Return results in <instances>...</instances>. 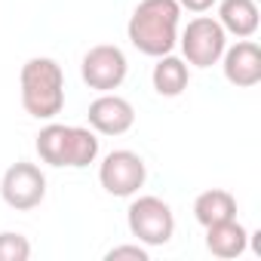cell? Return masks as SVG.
<instances>
[{"label":"cell","mask_w":261,"mask_h":261,"mask_svg":"<svg viewBox=\"0 0 261 261\" xmlns=\"http://www.w3.org/2000/svg\"><path fill=\"white\" fill-rule=\"evenodd\" d=\"M181 7L178 0H142L126 25V37L142 56L160 59L178 46Z\"/></svg>","instance_id":"obj_1"},{"label":"cell","mask_w":261,"mask_h":261,"mask_svg":"<svg viewBox=\"0 0 261 261\" xmlns=\"http://www.w3.org/2000/svg\"><path fill=\"white\" fill-rule=\"evenodd\" d=\"M37 157L46 166L56 169H86L98 160V133L89 126H65V123H46L37 133Z\"/></svg>","instance_id":"obj_2"},{"label":"cell","mask_w":261,"mask_h":261,"mask_svg":"<svg viewBox=\"0 0 261 261\" xmlns=\"http://www.w3.org/2000/svg\"><path fill=\"white\" fill-rule=\"evenodd\" d=\"M22 108L34 120H56L65 108V71L49 56H34L19 74Z\"/></svg>","instance_id":"obj_3"},{"label":"cell","mask_w":261,"mask_h":261,"mask_svg":"<svg viewBox=\"0 0 261 261\" xmlns=\"http://www.w3.org/2000/svg\"><path fill=\"white\" fill-rule=\"evenodd\" d=\"M126 224L142 246L154 249V246H166L175 233V212L166 200L160 197H136L126 209Z\"/></svg>","instance_id":"obj_4"},{"label":"cell","mask_w":261,"mask_h":261,"mask_svg":"<svg viewBox=\"0 0 261 261\" xmlns=\"http://www.w3.org/2000/svg\"><path fill=\"white\" fill-rule=\"evenodd\" d=\"M178 46H181V59L194 68H212L221 62L224 49H227V34L218 25V19L212 16H197L188 22L185 31H178Z\"/></svg>","instance_id":"obj_5"},{"label":"cell","mask_w":261,"mask_h":261,"mask_svg":"<svg viewBox=\"0 0 261 261\" xmlns=\"http://www.w3.org/2000/svg\"><path fill=\"white\" fill-rule=\"evenodd\" d=\"M148 181V166L136 151H111L98 163V185L111 197H136Z\"/></svg>","instance_id":"obj_6"},{"label":"cell","mask_w":261,"mask_h":261,"mask_svg":"<svg viewBox=\"0 0 261 261\" xmlns=\"http://www.w3.org/2000/svg\"><path fill=\"white\" fill-rule=\"evenodd\" d=\"M0 197L16 212H31L46 200V175L37 163L19 160L0 178Z\"/></svg>","instance_id":"obj_7"},{"label":"cell","mask_w":261,"mask_h":261,"mask_svg":"<svg viewBox=\"0 0 261 261\" xmlns=\"http://www.w3.org/2000/svg\"><path fill=\"white\" fill-rule=\"evenodd\" d=\"M129 74V62H126V53L114 43H98L92 46L83 62H80V77L89 89L95 92H114L123 86Z\"/></svg>","instance_id":"obj_8"},{"label":"cell","mask_w":261,"mask_h":261,"mask_svg":"<svg viewBox=\"0 0 261 261\" xmlns=\"http://www.w3.org/2000/svg\"><path fill=\"white\" fill-rule=\"evenodd\" d=\"M86 120H89V129L98 136H123L136 126V108L129 98L117 92H101L89 105Z\"/></svg>","instance_id":"obj_9"},{"label":"cell","mask_w":261,"mask_h":261,"mask_svg":"<svg viewBox=\"0 0 261 261\" xmlns=\"http://www.w3.org/2000/svg\"><path fill=\"white\" fill-rule=\"evenodd\" d=\"M221 71L224 80L237 89H252L261 83V46L255 40H237L233 46L224 49L221 56Z\"/></svg>","instance_id":"obj_10"},{"label":"cell","mask_w":261,"mask_h":261,"mask_svg":"<svg viewBox=\"0 0 261 261\" xmlns=\"http://www.w3.org/2000/svg\"><path fill=\"white\" fill-rule=\"evenodd\" d=\"M218 25L224 34H233L237 40H246L258 31L261 13L255 0H218Z\"/></svg>","instance_id":"obj_11"},{"label":"cell","mask_w":261,"mask_h":261,"mask_svg":"<svg viewBox=\"0 0 261 261\" xmlns=\"http://www.w3.org/2000/svg\"><path fill=\"white\" fill-rule=\"evenodd\" d=\"M206 249H209L215 258H224V261L240 258V255L249 249V230H246L237 218L209 224V227H206Z\"/></svg>","instance_id":"obj_12"},{"label":"cell","mask_w":261,"mask_h":261,"mask_svg":"<svg viewBox=\"0 0 261 261\" xmlns=\"http://www.w3.org/2000/svg\"><path fill=\"white\" fill-rule=\"evenodd\" d=\"M151 83H154L157 95H163V98H178V95L188 89V83H191V65H188L181 56L166 53V56H160L157 65H154Z\"/></svg>","instance_id":"obj_13"},{"label":"cell","mask_w":261,"mask_h":261,"mask_svg":"<svg viewBox=\"0 0 261 261\" xmlns=\"http://www.w3.org/2000/svg\"><path fill=\"white\" fill-rule=\"evenodd\" d=\"M194 218L203 227L227 221V218H237V197L230 191H224V188H209V191H203L194 200Z\"/></svg>","instance_id":"obj_14"},{"label":"cell","mask_w":261,"mask_h":261,"mask_svg":"<svg viewBox=\"0 0 261 261\" xmlns=\"http://www.w3.org/2000/svg\"><path fill=\"white\" fill-rule=\"evenodd\" d=\"M31 258V240L16 230L0 233V261H28Z\"/></svg>","instance_id":"obj_15"},{"label":"cell","mask_w":261,"mask_h":261,"mask_svg":"<svg viewBox=\"0 0 261 261\" xmlns=\"http://www.w3.org/2000/svg\"><path fill=\"white\" fill-rule=\"evenodd\" d=\"M120 258L148 261V246H142V243L136 240V243H123V246H114V249L105 252V261H120Z\"/></svg>","instance_id":"obj_16"},{"label":"cell","mask_w":261,"mask_h":261,"mask_svg":"<svg viewBox=\"0 0 261 261\" xmlns=\"http://www.w3.org/2000/svg\"><path fill=\"white\" fill-rule=\"evenodd\" d=\"M215 4H218V0H178V7H181V10H188V13H197V16L209 13Z\"/></svg>","instance_id":"obj_17"}]
</instances>
